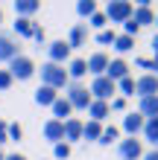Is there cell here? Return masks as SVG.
Masks as SVG:
<instances>
[{"instance_id":"obj_1","label":"cell","mask_w":158,"mask_h":160,"mask_svg":"<svg viewBox=\"0 0 158 160\" xmlns=\"http://www.w3.org/2000/svg\"><path fill=\"white\" fill-rule=\"evenodd\" d=\"M41 84H47V88H53V90L68 88V84H70V79H68V70H64L62 64H53V61L41 64Z\"/></svg>"},{"instance_id":"obj_2","label":"cell","mask_w":158,"mask_h":160,"mask_svg":"<svg viewBox=\"0 0 158 160\" xmlns=\"http://www.w3.org/2000/svg\"><path fill=\"white\" fill-rule=\"evenodd\" d=\"M64 99L70 102L73 111H88V105L94 102V99H91V93H88V88H85V84H79V82H70V84H68Z\"/></svg>"},{"instance_id":"obj_3","label":"cell","mask_w":158,"mask_h":160,"mask_svg":"<svg viewBox=\"0 0 158 160\" xmlns=\"http://www.w3.org/2000/svg\"><path fill=\"white\" fill-rule=\"evenodd\" d=\"M132 15H135V6L129 0H108V6H106V18L111 23H126V21H132Z\"/></svg>"},{"instance_id":"obj_4","label":"cell","mask_w":158,"mask_h":160,"mask_svg":"<svg viewBox=\"0 0 158 160\" xmlns=\"http://www.w3.org/2000/svg\"><path fill=\"white\" fill-rule=\"evenodd\" d=\"M91 99H100V102H108V99H114V93H117V84L111 82L108 76H97V79H91Z\"/></svg>"},{"instance_id":"obj_5","label":"cell","mask_w":158,"mask_h":160,"mask_svg":"<svg viewBox=\"0 0 158 160\" xmlns=\"http://www.w3.org/2000/svg\"><path fill=\"white\" fill-rule=\"evenodd\" d=\"M9 73H12V79L18 82H26V79H32V73H35V61L30 58V55H18V58L9 61Z\"/></svg>"},{"instance_id":"obj_6","label":"cell","mask_w":158,"mask_h":160,"mask_svg":"<svg viewBox=\"0 0 158 160\" xmlns=\"http://www.w3.org/2000/svg\"><path fill=\"white\" fill-rule=\"evenodd\" d=\"M135 96L138 99L158 96V76H155V73H144L141 79H135Z\"/></svg>"},{"instance_id":"obj_7","label":"cell","mask_w":158,"mask_h":160,"mask_svg":"<svg viewBox=\"0 0 158 160\" xmlns=\"http://www.w3.org/2000/svg\"><path fill=\"white\" fill-rule=\"evenodd\" d=\"M117 154L123 157V160H141L144 157V146H141V140L126 137V140H120V143H117Z\"/></svg>"},{"instance_id":"obj_8","label":"cell","mask_w":158,"mask_h":160,"mask_svg":"<svg viewBox=\"0 0 158 160\" xmlns=\"http://www.w3.org/2000/svg\"><path fill=\"white\" fill-rule=\"evenodd\" d=\"M108 52H103V50H97V52H91L88 58H85V64H88V73L91 76H106V70H108Z\"/></svg>"},{"instance_id":"obj_9","label":"cell","mask_w":158,"mask_h":160,"mask_svg":"<svg viewBox=\"0 0 158 160\" xmlns=\"http://www.w3.org/2000/svg\"><path fill=\"white\" fill-rule=\"evenodd\" d=\"M70 47H68V41H50L47 44V55H50V61L53 64H62V67H64V64H68L70 61Z\"/></svg>"},{"instance_id":"obj_10","label":"cell","mask_w":158,"mask_h":160,"mask_svg":"<svg viewBox=\"0 0 158 160\" xmlns=\"http://www.w3.org/2000/svg\"><path fill=\"white\" fill-rule=\"evenodd\" d=\"M88 35H91L88 23H73V26H70V32H68V47H70V50H79V47H85V44H88Z\"/></svg>"},{"instance_id":"obj_11","label":"cell","mask_w":158,"mask_h":160,"mask_svg":"<svg viewBox=\"0 0 158 160\" xmlns=\"http://www.w3.org/2000/svg\"><path fill=\"white\" fill-rule=\"evenodd\" d=\"M44 140H47V143H64V122L62 119H47V122H44Z\"/></svg>"},{"instance_id":"obj_12","label":"cell","mask_w":158,"mask_h":160,"mask_svg":"<svg viewBox=\"0 0 158 160\" xmlns=\"http://www.w3.org/2000/svg\"><path fill=\"white\" fill-rule=\"evenodd\" d=\"M21 55V47H18V41L12 38V35H0V61H12Z\"/></svg>"},{"instance_id":"obj_13","label":"cell","mask_w":158,"mask_h":160,"mask_svg":"<svg viewBox=\"0 0 158 160\" xmlns=\"http://www.w3.org/2000/svg\"><path fill=\"white\" fill-rule=\"evenodd\" d=\"M106 76L114 82V84H117V82H123V79H129V64H126V58H111V61H108Z\"/></svg>"},{"instance_id":"obj_14","label":"cell","mask_w":158,"mask_h":160,"mask_svg":"<svg viewBox=\"0 0 158 160\" xmlns=\"http://www.w3.org/2000/svg\"><path fill=\"white\" fill-rule=\"evenodd\" d=\"M144 122H146V119L138 114V111H132V114H126V117H123V131H126L129 137H138V134L144 131Z\"/></svg>"},{"instance_id":"obj_15","label":"cell","mask_w":158,"mask_h":160,"mask_svg":"<svg viewBox=\"0 0 158 160\" xmlns=\"http://www.w3.org/2000/svg\"><path fill=\"white\" fill-rule=\"evenodd\" d=\"M76 140H82V119L76 117H70V119H64V143H76Z\"/></svg>"},{"instance_id":"obj_16","label":"cell","mask_w":158,"mask_h":160,"mask_svg":"<svg viewBox=\"0 0 158 160\" xmlns=\"http://www.w3.org/2000/svg\"><path fill=\"white\" fill-rule=\"evenodd\" d=\"M32 99H35V105H41V108H53V102L59 99V93H56L53 88H47V84H41Z\"/></svg>"},{"instance_id":"obj_17","label":"cell","mask_w":158,"mask_h":160,"mask_svg":"<svg viewBox=\"0 0 158 160\" xmlns=\"http://www.w3.org/2000/svg\"><path fill=\"white\" fill-rule=\"evenodd\" d=\"M85 76H88L85 58H70V61H68V79H70V82H79V79H85Z\"/></svg>"},{"instance_id":"obj_18","label":"cell","mask_w":158,"mask_h":160,"mask_svg":"<svg viewBox=\"0 0 158 160\" xmlns=\"http://www.w3.org/2000/svg\"><path fill=\"white\" fill-rule=\"evenodd\" d=\"M138 114H141L144 119H152V117H158V96L138 99Z\"/></svg>"},{"instance_id":"obj_19","label":"cell","mask_w":158,"mask_h":160,"mask_svg":"<svg viewBox=\"0 0 158 160\" xmlns=\"http://www.w3.org/2000/svg\"><path fill=\"white\" fill-rule=\"evenodd\" d=\"M132 21L141 26H150V23H155V12H152V6H135V15H132Z\"/></svg>"},{"instance_id":"obj_20","label":"cell","mask_w":158,"mask_h":160,"mask_svg":"<svg viewBox=\"0 0 158 160\" xmlns=\"http://www.w3.org/2000/svg\"><path fill=\"white\" fill-rule=\"evenodd\" d=\"M88 117L94 119V122H103L106 117H111V108H108V102H100V99H94L88 105Z\"/></svg>"},{"instance_id":"obj_21","label":"cell","mask_w":158,"mask_h":160,"mask_svg":"<svg viewBox=\"0 0 158 160\" xmlns=\"http://www.w3.org/2000/svg\"><path fill=\"white\" fill-rule=\"evenodd\" d=\"M50 111H53V119H62V122H64V119H70V114H73V108H70V102L64 99V96H59V99H56Z\"/></svg>"},{"instance_id":"obj_22","label":"cell","mask_w":158,"mask_h":160,"mask_svg":"<svg viewBox=\"0 0 158 160\" xmlns=\"http://www.w3.org/2000/svg\"><path fill=\"white\" fill-rule=\"evenodd\" d=\"M41 9V3L38 0H15V15L18 18H30V15H35Z\"/></svg>"},{"instance_id":"obj_23","label":"cell","mask_w":158,"mask_h":160,"mask_svg":"<svg viewBox=\"0 0 158 160\" xmlns=\"http://www.w3.org/2000/svg\"><path fill=\"white\" fill-rule=\"evenodd\" d=\"M100 134H103V122H94V119L82 122V140H91V143H97Z\"/></svg>"},{"instance_id":"obj_24","label":"cell","mask_w":158,"mask_h":160,"mask_svg":"<svg viewBox=\"0 0 158 160\" xmlns=\"http://www.w3.org/2000/svg\"><path fill=\"white\" fill-rule=\"evenodd\" d=\"M141 134L146 137V143H152L158 148V117H152V119L144 122V131H141Z\"/></svg>"},{"instance_id":"obj_25","label":"cell","mask_w":158,"mask_h":160,"mask_svg":"<svg viewBox=\"0 0 158 160\" xmlns=\"http://www.w3.org/2000/svg\"><path fill=\"white\" fill-rule=\"evenodd\" d=\"M35 32V23L30 21V18H18L15 21V35H21V38H32Z\"/></svg>"},{"instance_id":"obj_26","label":"cell","mask_w":158,"mask_h":160,"mask_svg":"<svg viewBox=\"0 0 158 160\" xmlns=\"http://www.w3.org/2000/svg\"><path fill=\"white\" fill-rule=\"evenodd\" d=\"M88 29H97V32H103V29H108V18H106V12H97L88 18Z\"/></svg>"},{"instance_id":"obj_27","label":"cell","mask_w":158,"mask_h":160,"mask_svg":"<svg viewBox=\"0 0 158 160\" xmlns=\"http://www.w3.org/2000/svg\"><path fill=\"white\" fill-rule=\"evenodd\" d=\"M111 47H114L120 55H126V52H132V50H135V38H129V35H117Z\"/></svg>"},{"instance_id":"obj_28","label":"cell","mask_w":158,"mask_h":160,"mask_svg":"<svg viewBox=\"0 0 158 160\" xmlns=\"http://www.w3.org/2000/svg\"><path fill=\"white\" fill-rule=\"evenodd\" d=\"M117 137H120V128H117V125H103V134H100L97 143H100V146H111Z\"/></svg>"},{"instance_id":"obj_29","label":"cell","mask_w":158,"mask_h":160,"mask_svg":"<svg viewBox=\"0 0 158 160\" xmlns=\"http://www.w3.org/2000/svg\"><path fill=\"white\" fill-rule=\"evenodd\" d=\"M76 12H79V18H85V21H88V18L97 12V0H79V3H76Z\"/></svg>"},{"instance_id":"obj_30","label":"cell","mask_w":158,"mask_h":160,"mask_svg":"<svg viewBox=\"0 0 158 160\" xmlns=\"http://www.w3.org/2000/svg\"><path fill=\"white\" fill-rule=\"evenodd\" d=\"M117 90L123 93V96H135V79L129 76V79H123V82H117Z\"/></svg>"},{"instance_id":"obj_31","label":"cell","mask_w":158,"mask_h":160,"mask_svg":"<svg viewBox=\"0 0 158 160\" xmlns=\"http://www.w3.org/2000/svg\"><path fill=\"white\" fill-rule=\"evenodd\" d=\"M53 157H56V160H68V157H70V146H68V143H56V146H53Z\"/></svg>"},{"instance_id":"obj_32","label":"cell","mask_w":158,"mask_h":160,"mask_svg":"<svg viewBox=\"0 0 158 160\" xmlns=\"http://www.w3.org/2000/svg\"><path fill=\"white\" fill-rule=\"evenodd\" d=\"M114 38H117V32H114V29H103V32H97V44H103V47L114 44Z\"/></svg>"},{"instance_id":"obj_33","label":"cell","mask_w":158,"mask_h":160,"mask_svg":"<svg viewBox=\"0 0 158 160\" xmlns=\"http://www.w3.org/2000/svg\"><path fill=\"white\" fill-rule=\"evenodd\" d=\"M6 134H9V140H15V143H18V140L24 137V128H21V122H9V125H6Z\"/></svg>"},{"instance_id":"obj_34","label":"cell","mask_w":158,"mask_h":160,"mask_svg":"<svg viewBox=\"0 0 158 160\" xmlns=\"http://www.w3.org/2000/svg\"><path fill=\"white\" fill-rule=\"evenodd\" d=\"M12 73H9V70H0V90H9V88H12Z\"/></svg>"},{"instance_id":"obj_35","label":"cell","mask_w":158,"mask_h":160,"mask_svg":"<svg viewBox=\"0 0 158 160\" xmlns=\"http://www.w3.org/2000/svg\"><path fill=\"white\" fill-rule=\"evenodd\" d=\"M138 32H141V26H138L135 21H126V23H123V35H129V38H135Z\"/></svg>"},{"instance_id":"obj_36","label":"cell","mask_w":158,"mask_h":160,"mask_svg":"<svg viewBox=\"0 0 158 160\" xmlns=\"http://www.w3.org/2000/svg\"><path fill=\"white\" fill-rule=\"evenodd\" d=\"M32 41H38V44H44V41H47V32H44V26H38V23H35V32H32Z\"/></svg>"},{"instance_id":"obj_37","label":"cell","mask_w":158,"mask_h":160,"mask_svg":"<svg viewBox=\"0 0 158 160\" xmlns=\"http://www.w3.org/2000/svg\"><path fill=\"white\" fill-rule=\"evenodd\" d=\"M108 108H111V111H123V108H126V99H123V96H114V99L108 102Z\"/></svg>"},{"instance_id":"obj_38","label":"cell","mask_w":158,"mask_h":160,"mask_svg":"<svg viewBox=\"0 0 158 160\" xmlns=\"http://www.w3.org/2000/svg\"><path fill=\"white\" fill-rule=\"evenodd\" d=\"M135 64L144 67V70H155V61H150V58H135Z\"/></svg>"},{"instance_id":"obj_39","label":"cell","mask_w":158,"mask_h":160,"mask_svg":"<svg viewBox=\"0 0 158 160\" xmlns=\"http://www.w3.org/2000/svg\"><path fill=\"white\" fill-rule=\"evenodd\" d=\"M6 125H9V122H3V119H0V143H9V134H6Z\"/></svg>"},{"instance_id":"obj_40","label":"cell","mask_w":158,"mask_h":160,"mask_svg":"<svg viewBox=\"0 0 158 160\" xmlns=\"http://www.w3.org/2000/svg\"><path fill=\"white\" fill-rule=\"evenodd\" d=\"M141 160H158V148H150V152H144Z\"/></svg>"},{"instance_id":"obj_41","label":"cell","mask_w":158,"mask_h":160,"mask_svg":"<svg viewBox=\"0 0 158 160\" xmlns=\"http://www.w3.org/2000/svg\"><path fill=\"white\" fill-rule=\"evenodd\" d=\"M150 47H152V52H155V58H158V32L152 35V41H150Z\"/></svg>"},{"instance_id":"obj_42","label":"cell","mask_w":158,"mask_h":160,"mask_svg":"<svg viewBox=\"0 0 158 160\" xmlns=\"http://www.w3.org/2000/svg\"><path fill=\"white\" fill-rule=\"evenodd\" d=\"M6 160H26V157H24V154H18V152H15V154H6Z\"/></svg>"},{"instance_id":"obj_43","label":"cell","mask_w":158,"mask_h":160,"mask_svg":"<svg viewBox=\"0 0 158 160\" xmlns=\"http://www.w3.org/2000/svg\"><path fill=\"white\" fill-rule=\"evenodd\" d=\"M152 61H155V76H158V58H152Z\"/></svg>"},{"instance_id":"obj_44","label":"cell","mask_w":158,"mask_h":160,"mask_svg":"<svg viewBox=\"0 0 158 160\" xmlns=\"http://www.w3.org/2000/svg\"><path fill=\"white\" fill-rule=\"evenodd\" d=\"M0 23H3V9H0Z\"/></svg>"},{"instance_id":"obj_45","label":"cell","mask_w":158,"mask_h":160,"mask_svg":"<svg viewBox=\"0 0 158 160\" xmlns=\"http://www.w3.org/2000/svg\"><path fill=\"white\" fill-rule=\"evenodd\" d=\"M0 160H6V154H3V152H0Z\"/></svg>"},{"instance_id":"obj_46","label":"cell","mask_w":158,"mask_h":160,"mask_svg":"<svg viewBox=\"0 0 158 160\" xmlns=\"http://www.w3.org/2000/svg\"><path fill=\"white\" fill-rule=\"evenodd\" d=\"M155 26H158V15H155Z\"/></svg>"}]
</instances>
